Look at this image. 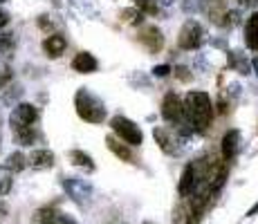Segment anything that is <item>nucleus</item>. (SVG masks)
<instances>
[{
  "mask_svg": "<svg viewBox=\"0 0 258 224\" xmlns=\"http://www.w3.org/2000/svg\"><path fill=\"white\" fill-rule=\"evenodd\" d=\"M0 3H3V0H0Z\"/></svg>",
  "mask_w": 258,
  "mask_h": 224,
  "instance_id": "obj_27",
  "label": "nucleus"
},
{
  "mask_svg": "<svg viewBox=\"0 0 258 224\" xmlns=\"http://www.w3.org/2000/svg\"><path fill=\"white\" fill-rule=\"evenodd\" d=\"M202 27L198 21H186L184 25H182L180 29V36H177V43H180L182 49H196L198 45L202 43Z\"/></svg>",
  "mask_w": 258,
  "mask_h": 224,
  "instance_id": "obj_5",
  "label": "nucleus"
},
{
  "mask_svg": "<svg viewBox=\"0 0 258 224\" xmlns=\"http://www.w3.org/2000/svg\"><path fill=\"white\" fill-rule=\"evenodd\" d=\"M36 119H38V112H36V108H34L32 103H18V106L14 108L12 117H9V123H12L14 130H18V128L34 126Z\"/></svg>",
  "mask_w": 258,
  "mask_h": 224,
  "instance_id": "obj_6",
  "label": "nucleus"
},
{
  "mask_svg": "<svg viewBox=\"0 0 258 224\" xmlns=\"http://www.w3.org/2000/svg\"><path fill=\"white\" fill-rule=\"evenodd\" d=\"M110 126H112V130H115V134H119V139H123L128 146H140V143L144 141L142 130L137 128V123L131 121V119L119 117L117 114V117L110 119Z\"/></svg>",
  "mask_w": 258,
  "mask_h": 224,
  "instance_id": "obj_3",
  "label": "nucleus"
},
{
  "mask_svg": "<svg viewBox=\"0 0 258 224\" xmlns=\"http://www.w3.org/2000/svg\"><path fill=\"white\" fill-rule=\"evenodd\" d=\"M70 157L74 159V164H77V166L86 168V171H94V164H92L90 155H86V153H81V151H72Z\"/></svg>",
  "mask_w": 258,
  "mask_h": 224,
  "instance_id": "obj_17",
  "label": "nucleus"
},
{
  "mask_svg": "<svg viewBox=\"0 0 258 224\" xmlns=\"http://www.w3.org/2000/svg\"><path fill=\"white\" fill-rule=\"evenodd\" d=\"M153 137L157 139V143H160V148L164 153L173 151V148H171V139H168V132L164 130V128H155V130H153Z\"/></svg>",
  "mask_w": 258,
  "mask_h": 224,
  "instance_id": "obj_18",
  "label": "nucleus"
},
{
  "mask_svg": "<svg viewBox=\"0 0 258 224\" xmlns=\"http://www.w3.org/2000/svg\"><path fill=\"white\" fill-rule=\"evenodd\" d=\"M63 188H66L68 195L77 202H88L90 195H92V186L88 182H83V179H79V177H68L66 182H63Z\"/></svg>",
  "mask_w": 258,
  "mask_h": 224,
  "instance_id": "obj_7",
  "label": "nucleus"
},
{
  "mask_svg": "<svg viewBox=\"0 0 258 224\" xmlns=\"http://www.w3.org/2000/svg\"><path fill=\"white\" fill-rule=\"evenodd\" d=\"M36 215H38L36 217L38 224H77L70 215L58 213V211H54V208H43V211H38Z\"/></svg>",
  "mask_w": 258,
  "mask_h": 224,
  "instance_id": "obj_8",
  "label": "nucleus"
},
{
  "mask_svg": "<svg viewBox=\"0 0 258 224\" xmlns=\"http://www.w3.org/2000/svg\"><path fill=\"white\" fill-rule=\"evenodd\" d=\"M254 67H256V74H258V58H254Z\"/></svg>",
  "mask_w": 258,
  "mask_h": 224,
  "instance_id": "obj_26",
  "label": "nucleus"
},
{
  "mask_svg": "<svg viewBox=\"0 0 258 224\" xmlns=\"http://www.w3.org/2000/svg\"><path fill=\"white\" fill-rule=\"evenodd\" d=\"M25 164H27V159H25L23 153H12L5 166H7L12 173H18V171H23V168H25Z\"/></svg>",
  "mask_w": 258,
  "mask_h": 224,
  "instance_id": "obj_16",
  "label": "nucleus"
},
{
  "mask_svg": "<svg viewBox=\"0 0 258 224\" xmlns=\"http://www.w3.org/2000/svg\"><path fill=\"white\" fill-rule=\"evenodd\" d=\"M12 184H14L12 171H9L7 166H0V197L7 195V193L12 191Z\"/></svg>",
  "mask_w": 258,
  "mask_h": 224,
  "instance_id": "obj_15",
  "label": "nucleus"
},
{
  "mask_svg": "<svg viewBox=\"0 0 258 224\" xmlns=\"http://www.w3.org/2000/svg\"><path fill=\"white\" fill-rule=\"evenodd\" d=\"M162 117H164L168 123H173L175 128H180L182 123H188L186 114H184V106H182L180 99H177L173 92H168L164 97V103H162Z\"/></svg>",
  "mask_w": 258,
  "mask_h": 224,
  "instance_id": "obj_4",
  "label": "nucleus"
},
{
  "mask_svg": "<svg viewBox=\"0 0 258 224\" xmlns=\"http://www.w3.org/2000/svg\"><path fill=\"white\" fill-rule=\"evenodd\" d=\"M175 72H177V77H180V79H182V81H186V79H188V77H191V74H188V69H186V67H177V69H175Z\"/></svg>",
  "mask_w": 258,
  "mask_h": 224,
  "instance_id": "obj_21",
  "label": "nucleus"
},
{
  "mask_svg": "<svg viewBox=\"0 0 258 224\" xmlns=\"http://www.w3.org/2000/svg\"><path fill=\"white\" fill-rule=\"evenodd\" d=\"M256 213H258V204H256V206H254V208H251V211H249V213H247V215H249V217H251V215H256Z\"/></svg>",
  "mask_w": 258,
  "mask_h": 224,
  "instance_id": "obj_25",
  "label": "nucleus"
},
{
  "mask_svg": "<svg viewBox=\"0 0 258 224\" xmlns=\"http://www.w3.org/2000/svg\"><path fill=\"white\" fill-rule=\"evenodd\" d=\"M27 162H29V166L36 168V171H47V168L54 166V155L47 148H41V151H34Z\"/></svg>",
  "mask_w": 258,
  "mask_h": 224,
  "instance_id": "obj_10",
  "label": "nucleus"
},
{
  "mask_svg": "<svg viewBox=\"0 0 258 224\" xmlns=\"http://www.w3.org/2000/svg\"><path fill=\"white\" fill-rule=\"evenodd\" d=\"M74 103H77V112L83 121L90 123H101L106 119V108H103V101L99 97H94L90 90L81 88L74 97Z\"/></svg>",
  "mask_w": 258,
  "mask_h": 224,
  "instance_id": "obj_2",
  "label": "nucleus"
},
{
  "mask_svg": "<svg viewBox=\"0 0 258 224\" xmlns=\"http://www.w3.org/2000/svg\"><path fill=\"white\" fill-rule=\"evenodd\" d=\"M66 38L61 36V34H54V36L45 38V43H43V49L49 54V56H61L63 49H66Z\"/></svg>",
  "mask_w": 258,
  "mask_h": 224,
  "instance_id": "obj_13",
  "label": "nucleus"
},
{
  "mask_svg": "<svg viewBox=\"0 0 258 224\" xmlns=\"http://www.w3.org/2000/svg\"><path fill=\"white\" fill-rule=\"evenodd\" d=\"M9 23V16H7V12H3V9H0V27H5V25Z\"/></svg>",
  "mask_w": 258,
  "mask_h": 224,
  "instance_id": "obj_23",
  "label": "nucleus"
},
{
  "mask_svg": "<svg viewBox=\"0 0 258 224\" xmlns=\"http://www.w3.org/2000/svg\"><path fill=\"white\" fill-rule=\"evenodd\" d=\"M238 3H240V5H247V7H254L258 0H238Z\"/></svg>",
  "mask_w": 258,
  "mask_h": 224,
  "instance_id": "obj_24",
  "label": "nucleus"
},
{
  "mask_svg": "<svg viewBox=\"0 0 258 224\" xmlns=\"http://www.w3.org/2000/svg\"><path fill=\"white\" fill-rule=\"evenodd\" d=\"M196 188V166L188 164L182 173V179H180V195H188V193Z\"/></svg>",
  "mask_w": 258,
  "mask_h": 224,
  "instance_id": "obj_14",
  "label": "nucleus"
},
{
  "mask_svg": "<svg viewBox=\"0 0 258 224\" xmlns=\"http://www.w3.org/2000/svg\"><path fill=\"white\" fill-rule=\"evenodd\" d=\"M97 58L92 56V54H88V52H81V54H77L74 56V61H72V67L77 69V72H81V74H92L94 69H97Z\"/></svg>",
  "mask_w": 258,
  "mask_h": 224,
  "instance_id": "obj_11",
  "label": "nucleus"
},
{
  "mask_svg": "<svg viewBox=\"0 0 258 224\" xmlns=\"http://www.w3.org/2000/svg\"><path fill=\"white\" fill-rule=\"evenodd\" d=\"M108 148H110V151L115 153V155H119L121 159H126V162H131V159H133L131 151H128V148H123L121 143H119V141H115V139H112V137H108Z\"/></svg>",
  "mask_w": 258,
  "mask_h": 224,
  "instance_id": "obj_19",
  "label": "nucleus"
},
{
  "mask_svg": "<svg viewBox=\"0 0 258 224\" xmlns=\"http://www.w3.org/2000/svg\"><path fill=\"white\" fill-rule=\"evenodd\" d=\"M184 114L186 121L191 123L193 130L205 132L211 123L213 117V103L209 99V94L205 92H188L184 99Z\"/></svg>",
  "mask_w": 258,
  "mask_h": 224,
  "instance_id": "obj_1",
  "label": "nucleus"
},
{
  "mask_svg": "<svg viewBox=\"0 0 258 224\" xmlns=\"http://www.w3.org/2000/svg\"><path fill=\"white\" fill-rule=\"evenodd\" d=\"M168 72H171V67L168 65H157V67H153V74H155V77H168Z\"/></svg>",
  "mask_w": 258,
  "mask_h": 224,
  "instance_id": "obj_20",
  "label": "nucleus"
},
{
  "mask_svg": "<svg viewBox=\"0 0 258 224\" xmlns=\"http://www.w3.org/2000/svg\"><path fill=\"white\" fill-rule=\"evenodd\" d=\"M9 81V72L7 69H0V88H5V83Z\"/></svg>",
  "mask_w": 258,
  "mask_h": 224,
  "instance_id": "obj_22",
  "label": "nucleus"
},
{
  "mask_svg": "<svg viewBox=\"0 0 258 224\" xmlns=\"http://www.w3.org/2000/svg\"><path fill=\"white\" fill-rule=\"evenodd\" d=\"M245 43L249 49H258V12L247 18L245 25Z\"/></svg>",
  "mask_w": 258,
  "mask_h": 224,
  "instance_id": "obj_12",
  "label": "nucleus"
},
{
  "mask_svg": "<svg viewBox=\"0 0 258 224\" xmlns=\"http://www.w3.org/2000/svg\"><path fill=\"white\" fill-rule=\"evenodd\" d=\"M238 148H240V132L229 130L225 137H222V157H225V162H229V159L236 157Z\"/></svg>",
  "mask_w": 258,
  "mask_h": 224,
  "instance_id": "obj_9",
  "label": "nucleus"
}]
</instances>
